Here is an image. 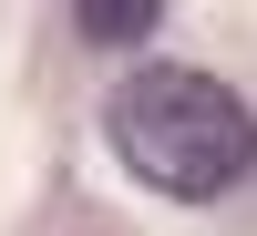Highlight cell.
<instances>
[{
	"label": "cell",
	"instance_id": "obj_1",
	"mask_svg": "<svg viewBox=\"0 0 257 236\" xmlns=\"http://www.w3.org/2000/svg\"><path fill=\"white\" fill-rule=\"evenodd\" d=\"M103 134H113V154L134 164L155 195H185V205L226 195V185L257 164V113L216 72H185V62H144V72L113 93Z\"/></svg>",
	"mask_w": 257,
	"mask_h": 236
},
{
	"label": "cell",
	"instance_id": "obj_2",
	"mask_svg": "<svg viewBox=\"0 0 257 236\" xmlns=\"http://www.w3.org/2000/svg\"><path fill=\"white\" fill-rule=\"evenodd\" d=\"M72 21H82V41H103V52H134V41H155L165 0H72Z\"/></svg>",
	"mask_w": 257,
	"mask_h": 236
}]
</instances>
